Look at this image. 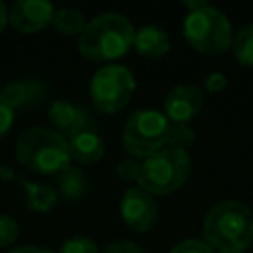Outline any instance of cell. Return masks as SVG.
I'll return each mask as SVG.
<instances>
[{"label": "cell", "instance_id": "6da1fadb", "mask_svg": "<svg viewBox=\"0 0 253 253\" xmlns=\"http://www.w3.org/2000/svg\"><path fill=\"white\" fill-rule=\"evenodd\" d=\"M204 237L219 253H243L253 243V210L237 200H221L204 215Z\"/></svg>", "mask_w": 253, "mask_h": 253}, {"label": "cell", "instance_id": "7a4b0ae2", "mask_svg": "<svg viewBox=\"0 0 253 253\" xmlns=\"http://www.w3.org/2000/svg\"><path fill=\"white\" fill-rule=\"evenodd\" d=\"M134 40L130 20L119 12H103L89 20L77 38V49L93 59L107 61L125 55Z\"/></svg>", "mask_w": 253, "mask_h": 253}, {"label": "cell", "instance_id": "3957f363", "mask_svg": "<svg viewBox=\"0 0 253 253\" xmlns=\"http://www.w3.org/2000/svg\"><path fill=\"white\" fill-rule=\"evenodd\" d=\"M18 160L38 174H59L71 164L67 140L51 128L32 126L18 136Z\"/></svg>", "mask_w": 253, "mask_h": 253}, {"label": "cell", "instance_id": "277c9868", "mask_svg": "<svg viewBox=\"0 0 253 253\" xmlns=\"http://www.w3.org/2000/svg\"><path fill=\"white\" fill-rule=\"evenodd\" d=\"M192 170V158L182 148H160L140 162L138 188L152 196H166L184 186Z\"/></svg>", "mask_w": 253, "mask_h": 253}, {"label": "cell", "instance_id": "5b68a950", "mask_svg": "<svg viewBox=\"0 0 253 253\" xmlns=\"http://www.w3.org/2000/svg\"><path fill=\"white\" fill-rule=\"evenodd\" d=\"M184 38L200 53H221L233 42L229 18L215 6H202L184 18Z\"/></svg>", "mask_w": 253, "mask_h": 253}, {"label": "cell", "instance_id": "8992f818", "mask_svg": "<svg viewBox=\"0 0 253 253\" xmlns=\"http://www.w3.org/2000/svg\"><path fill=\"white\" fill-rule=\"evenodd\" d=\"M172 123L156 109L134 111L123 126V146L132 158H148L168 144Z\"/></svg>", "mask_w": 253, "mask_h": 253}, {"label": "cell", "instance_id": "52a82bcc", "mask_svg": "<svg viewBox=\"0 0 253 253\" xmlns=\"http://www.w3.org/2000/svg\"><path fill=\"white\" fill-rule=\"evenodd\" d=\"M136 87L134 75L125 65H103L99 67L89 83V93L93 105L101 113H117L121 111L132 97Z\"/></svg>", "mask_w": 253, "mask_h": 253}, {"label": "cell", "instance_id": "ba28073f", "mask_svg": "<svg viewBox=\"0 0 253 253\" xmlns=\"http://www.w3.org/2000/svg\"><path fill=\"white\" fill-rule=\"evenodd\" d=\"M121 215L134 231H148L158 219V206L142 188H128L121 198Z\"/></svg>", "mask_w": 253, "mask_h": 253}, {"label": "cell", "instance_id": "9c48e42d", "mask_svg": "<svg viewBox=\"0 0 253 253\" xmlns=\"http://www.w3.org/2000/svg\"><path fill=\"white\" fill-rule=\"evenodd\" d=\"M204 107L202 89L190 83H180L172 87L164 99V115L170 123L188 125Z\"/></svg>", "mask_w": 253, "mask_h": 253}, {"label": "cell", "instance_id": "30bf717a", "mask_svg": "<svg viewBox=\"0 0 253 253\" xmlns=\"http://www.w3.org/2000/svg\"><path fill=\"white\" fill-rule=\"evenodd\" d=\"M49 119H51L53 126L57 128V132L61 136H69V138L83 130L97 126L93 115L83 105H77L67 99H55L49 105Z\"/></svg>", "mask_w": 253, "mask_h": 253}, {"label": "cell", "instance_id": "8fae6325", "mask_svg": "<svg viewBox=\"0 0 253 253\" xmlns=\"http://www.w3.org/2000/svg\"><path fill=\"white\" fill-rule=\"evenodd\" d=\"M53 12L47 0H16L8 10V22L22 34H34L51 22Z\"/></svg>", "mask_w": 253, "mask_h": 253}, {"label": "cell", "instance_id": "7c38bea8", "mask_svg": "<svg viewBox=\"0 0 253 253\" xmlns=\"http://www.w3.org/2000/svg\"><path fill=\"white\" fill-rule=\"evenodd\" d=\"M0 95L12 111H30V109H36L43 101L45 83L42 79H32V77L16 79V81L6 83Z\"/></svg>", "mask_w": 253, "mask_h": 253}, {"label": "cell", "instance_id": "4fadbf2b", "mask_svg": "<svg viewBox=\"0 0 253 253\" xmlns=\"http://www.w3.org/2000/svg\"><path fill=\"white\" fill-rule=\"evenodd\" d=\"M132 45L144 57H162L170 49V36L156 24L140 26L138 30H134Z\"/></svg>", "mask_w": 253, "mask_h": 253}, {"label": "cell", "instance_id": "5bb4252c", "mask_svg": "<svg viewBox=\"0 0 253 253\" xmlns=\"http://www.w3.org/2000/svg\"><path fill=\"white\" fill-rule=\"evenodd\" d=\"M67 146H69L71 160H77L79 164L97 162V160H101L103 154H105L103 136H101L95 128H89V130H83V132L71 136V138L67 140Z\"/></svg>", "mask_w": 253, "mask_h": 253}, {"label": "cell", "instance_id": "9a60e30c", "mask_svg": "<svg viewBox=\"0 0 253 253\" xmlns=\"http://www.w3.org/2000/svg\"><path fill=\"white\" fill-rule=\"evenodd\" d=\"M89 190V182L87 176L73 164H69L65 170H61L57 174V194L65 200H79L87 194Z\"/></svg>", "mask_w": 253, "mask_h": 253}, {"label": "cell", "instance_id": "2e32d148", "mask_svg": "<svg viewBox=\"0 0 253 253\" xmlns=\"http://www.w3.org/2000/svg\"><path fill=\"white\" fill-rule=\"evenodd\" d=\"M18 178H20V182L24 186L28 208H32L36 211H47V210H51L55 206V202H57V190H53L47 184L30 182L24 176H18Z\"/></svg>", "mask_w": 253, "mask_h": 253}, {"label": "cell", "instance_id": "e0dca14e", "mask_svg": "<svg viewBox=\"0 0 253 253\" xmlns=\"http://www.w3.org/2000/svg\"><path fill=\"white\" fill-rule=\"evenodd\" d=\"M51 24L59 34H65V36H75L77 34L79 36L87 22H85L83 12H79L75 8H57L53 12Z\"/></svg>", "mask_w": 253, "mask_h": 253}, {"label": "cell", "instance_id": "ac0fdd59", "mask_svg": "<svg viewBox=\"0 0 253 253\" xmlns=\"http://www.w3.org/2000/svg\"><path fill=\"white\" fill-rule=\"evenodd\" d=\"M233 47V55L241 65H249L253 67V24L243 26L231 42Z\"/></svg>", "mask_w": 253, "mask_h": 253}, {"label": "cell", "instance_id": "d6986e66", "mask_svg": "<svg viewBox=\"0 0 253 253\" xmlns=\"http://www.w3.org/2000/svg\"><path fill=\"white\" fill-rule=\"evenodd\" d=\"M194 140H196V132L192 130V126L172 123V126H170V138H168V144H170L172 148H182V150H186L188 146L194 144Z\"/></svg>", "mask_w": 253, "mask_h": 253}, {"label": "cell", "instance_id": "ffe728a7", "mask_svg": "<svg viewBox=\"0 0 253 253\" xmlns=\"http://www.w3.org/2000/svg\"><path fill=\"white\" fill-rule=\"evenodd\" d=\"M57 253H97V245L87 235H71L59 245Z\"/></svg>", "mask_w": 253, "mask_h": 253}, {"label": "cell", "instance_id": "44dd1931", "mask_svg": "<svg viewBox=\"0 0 253 253\" xmlns=\"http://www.w3.org/2000/svg\"><path fill=\"white\" fill-rule=\"evenodd\" d=\"M18 223L12 215H6V213H0V247H6V245H12L18 237Z\"/></svg>", "mask_w": 253, "mask_h": 253}, {"label": "cell", "instance_id": "7402d4cb", "mask_svg": "<svg viewBox=\"0 0 253 253\" xmlns=\"http://www.w3.org/2000/svg\"><path fill=\"white\" fill-rule=\"evenodd\" d=\"M117 174L121 180L125 182H134L138 180V174H140V162L136 158H123L119 164H117Z\"/></svg>", "mask_w": 253, "mask_h": 253}, {"label": "cell", "instance_id": "603a6c76", "mask_svg": "<svg viewBox=\"0 0 253 253\" xmlns=\"http://www.w3.org/2000/svg\"><path fill=\"white\" fill-rule=\"evenodd\" d=\"M170 253H213V249L202 239H184L176 243Z\"/></svg>", "mask_w": 253, "mask_h": 253}, {"label": "cell", "instance_id": "cb8c5ba5", "mask_svg": "<svg viewBox=\"0 0 253 253\" xmlns=\"http://www.w3.org/2000/svg\"><path fill=\"white\" fill-rule=\"evenodd\" d=\"M12 123H14V111L8 107V103L0 95V138L10 130Z\"/></svg>", "mask_w": 253, "mask_h": 253}, {"label": "cell", "instance_id": "d4e9b609", "mask_svg": "<svg viewBox=\"0 0 253 253\" xmlns=\"http://www.w3.org/2000/svg\"><path fill=\"white\" fill-rule=\"evenodd\" d=\"M204 83H206V89H208L210 93H217V91L225 89L227 79H225V75H223V73L213 71V73H210V75L204 79Z\"/></svg>", "mask_w": 253, "mask_h": 253}, {"label": "cell", "instance_id": "484cf974", "mask_svg": "<svg viewBox=\"0 0 253 253\" xmlns=\"http://www.w3.org/2000/svg\"><path fill=\"white\" fill-rule=\"evenodd\" d=\"M103 253H144V251H142V247H138L136 243H130V241H117V243L107 245Z\"/></svg>", "mask_w": 253, "mask_h": 253}, {"label": "cell", "instance_id": "4316f807", "mask_svg": "<svg viewBox=\"0 0 253 253\" xmlns=\"http://www.w3.org/2000/svg\"><path fill=\"white\" fill-rule=\"evenodd\" d=\"M10 253H53V251L43 249V247H36V245H22V247L12 249Z\"/></svg>", "mask_w": 253, "mask_h": 253}, {"label": "cell", "instance_id": "83f0119b", "mask_svg": "<svg viewBox=\"0 0 253 253\" xmlns=\"http://www.w3.org/2000/svg\"><path fill=\"white\" fill-rule=\"evenodd\" d=\"M0 178H2V180H14V178H18V174H16L12 168L0 164Z\"/></svg>", "mask_w": 253, "mask_h": 253}, {"label": "cell", "instance_id": "f1b7e54d", "mask_svg": "<svg viewBox=\"0 0 253 253\" xmlns=\"http://www.w3.org/2000/svg\"><path fill=\"white\" fill-rule=\"evenodd\" d=\"M208 2L206 0H184V6L192 12V10H198V8H202V6H206Z\"/></svg>", "mask_w": 253, "mask_h": 253}, {"label": "cell", "instance_id": "f546056e", "mask_svg": "<svg viewBox=\"0 0 253 253\" xmlns=\"http://www.w3.org/2000/svg\"><path fill=\"white\" fill-rule=\"evenodd\" d=\"M6 22H8V10H6V6H4V2L0 0V32L4 30V26H6Z\"/></svg>", "mask_w": 253, "mask_h": 253}]
</instances>
